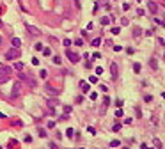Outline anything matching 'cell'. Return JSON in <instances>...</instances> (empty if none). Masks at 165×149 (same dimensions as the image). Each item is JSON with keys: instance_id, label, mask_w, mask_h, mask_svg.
Wrapping results in <instances>:
<instances>
[{"instance_id": "32", "label": "cell", "mask_w": 165, "mask_h": 149, "mask_svg": "<svg viewBox=\"0 0 165 149\" xmlns=\"http://www.w3.org/2000/svg\"><path fill=\"white\" fill-rule=\"evenodd\" d=\"M89 98L94 101V99H98V94H96V92H91V96H89Z\"/></svg>"}, {"instance_id": "37", "label": "cell", "mask_w": 165, "mask_h": 149, "mask_svg": "<svg viewBox=\"0 0 165 149\" xmlns=\"http://www.w3.org/2000/svg\"><path fill=\"white\" fill-rule=\"evenodd\" d=\"M101 73H103V68H100V66H98V68H96V75H101Z\"/></svg>"}, {"instance_id": "12", "label": "cell", "mask_w": 165, "mask_h": 149, "mask_svg": "<svg viewBox=\"0 0 165 149\" xmlns=\"http://www.w3.org/2000/svg\"><path fill=\"white\" fill-rule=\"evenodd\" d=\"M108 105H110V98H108V96H105V98H103V112H105V108H107Z\"/></svg>"}, {"instance_id": "5", "label": "cell", "mask_w": 165, "mask_h": 149, "mask_svg": "<svg viewBox=\"0 0 165 149\" xmlns=\"http://www.w3.org/2000/svg\"><path fill=\"white\" fill-rule=\"evenodd\" d=\"M25 28H27V32H30V36H34V37L41 36V30L37 27H32V25H27V23H25Z\"/></svg>"}, {"instance_id": "33", "label": "cell", "mask_w": 165, "mask_h": 149, "mask_svg": "<svg viewBox=\"0 0 165 149\" xmlns=\"http://www.w3.org/2000/svg\"><path fill=\"white\" fill-rule=\"evenodd\" d=\"M115 117H123V110H121V108L115 110Z\"/></svg>"}, {"instance_id": "42", "label": "cell", "mask_w": 165, "mask_h": 149, "mask_svg": "<svg viewBox=\"0 0 165 149\" xmlns=\"http://www.w3.org/2000/svg\"><path fill=\"white\" fill-rule=\"evenodd\" d=\"M128 23H130V21L126 20V18H123V20H121V25H128Z\"/></svg>"}, {"instance_id": "18", "label": "cell", "mask_w": 165, "mask_h": 149, "mask_svg": "<svg viewBox=\"0 0 165 149\" xmlns=\"http://www.w3.org/2000/svg\"><path fill=\"white\" fill-rule=\"evenodd\" d=\"M91 44H92V46H100V44H101V39H100V37H96V39H92V43H91Z\"/></svg>"}, {"instance_id": "38", "label": "cell", "mask_w": 165, "mask_h": 149, "mask_svg": "<svg viewBox=\"0 0 165 149\" xmlns=\"http://www.w3.org/2000/svg\"><path fill=\"white\" fill-rule=\"evenodd\" d=\"M144 99L149 103V101H153V96H149V94H147V96H144Z\"/></svg>"}, {"instance_id": "30", "label": "cell", "mask_w": 165, "mask_h": 149, "mask_svg": "<svg viewBox=\"0 0 165 149\" xmlns=\"http://www.w3.org/2000/svg\"><path fill=\"white\" fill-rule=\"evenodd\" d=\"M62 44H64V46H71V39H64Z\"/></svg>"}, {"instance_id": "15", "label": "cell", "mask_w": 165, "mask_h": 149, "mask_svg": "<svg viewBox=\"0 0 165 149\" xmlns=\"http://www.w3.org/2000/svg\"><path fill=\"white\" fill-rule=\"evenodd\" d=\"M121 145V140H112L110 142V147H119Z\"/></svg>"}, {"instance_id": "16", "label": "cell", "mask_w": 165, "mask_h": 149, "mask_svg": "<svg viewBox=\"0 0 165 149\" xmlns=\"http://www.w3.org/2000/svg\"><path fill=\"white\" fill-rule=\"evenodd\" d=\"M110 23V18L108 16H103V18H101V25H108Z\"/></svg>"}, {"instance_id": "11", "label": "cell", "mask_w": 165, "mask_h": 149, "mask_svg": "<svg viewBox=\"0 0 165 149\" xmlns=\"http://www.w3.org/2000/svg\"><path fill=\"white\" fill-rule=\"evenodd\" d=\"M57 105H59V101H57V99H48V107H50V108H57Z\"/></svg>"}, {"instance_id": "47", "label": "cell", "mask_w": 165, "mask_h": 149, "mask_svg": "<svg viewBox=\"0 0 165 149\" xmlns=\"http://www.w3.org/2000/svg\"><path fill=\"white\" fill-rule=\"evenodd\" d=\"M163 57H165V55H163Z\"/></svg>"}, {"instance_id": "27", "label": "cell", "mask_w": 165, "mask_h": 149, "mask_svg": "<svg viewBox=\"0 0 165 149\" xmlns=\"http://www.w3.org/2000/svg\"><path fill=\"white\" fill-rule=\"evenodd\" d=\"M96 82H98V75H96V76H91V78H89V84H96Z\"/></svg>"}, {"instance_id": "23", "label": "cell", "mask_w": 165, "mask_h": 149, "mask_svg": "<svg viewBox=\"0 0 165 149\" xmlns=\"http://www.w3.org/2000/svg\"><path fill=\"white\" fill-rule=\"evenodd\" d=\"M7 80H9V76H5V75H0V84H5Z\"/></svg>"}, {"instance_id": "6", "label": "cell", "mask_w": 165, "mask_h": 149, "mask_svg": "<svg viewBox=\"0 0 165 149\" xmlns=\"http://www.w3.org/2000/svg\"><path fill=\"white\" fill-rule=\"evenodd\" d=\"M44 91H46L48 94H52V96H59V92H61L59 89H55L53 85H50V84H46V85H44Z\"/></svg>"}, {"instance_id": "46", "label": "cell", "mask_w": 165, "mask_h": 149, "mask_svg": "<svg viewBox=\"0 0 165 149\" xmlns=\"http://www.w3.org/2000/svg\"><path fill=\"white\" fill-rule=\"evenodd\" d=\"M0 44H2V37H0Z\"/></svg>"}, {"instance_id": "36", "label": "cell", "mask_w": 165, "mask_h": 149, "mask_svg": "<svg viewBox=\"0 0 165 149\" xmlns=\"http://www.w3.org/2000/svg\"><path fill=\"white\" fill-rule=\"evenodd\" d=\"M75 44H77V46H82V44H84V41H82V39H77V41H75Z\"/></svg>"}, {"instance_id": "19", "label": "cell", "mask_w": 165, "mask_h": 149, "mask_svg": "<svg viewBox=\"0 0 165 149\" xmlns=\"http://www.w3.org/2000/svg\"><path fill=\"white\" fill-rule=\"evenodd\" d=\"M53 64H57V66H59V64H62V61H61V57H59V55H55V57H53Z\"/></svg>"}, {"instance_id": "34", "label": "cell", "mask_w": 165, "mask_h": 149, "mask_svg": "<svg viewBox=\"0 0 165 149\" xmlns=\"http://www.w3.org/2000/svg\"><path fill=\"white\" fill-rule=\"evenodd\" d=\"M133 36H135V37L140 36V30H138V28H133Z\"/></svg>"}, {"instance_id": "29", "label": "cell", "mask_w": 165, "mask_h": 149, "mask_svg": "<svg viewBox=\"0 0 165 149\" xmlns=\"http://www.w3.org/2000/svg\"><path fill=\"white\" fill-rule=\"evenodd\" d=\"M43 55H46V57H48V55H52V52H50L48 48H43Z\"/></svg>"}, {"instance_id": "25", "label": "cell", "mask_w": 165, "mask_h": 149, "mask_svg": "<svg viewBox=\"0 0 165 149\" xmlns=\"http://www.w3.org/2000/svg\"><path fill=\"white\" fill-rule=\"evenodd\" d=\"M34 50H36V52H41V50H43V44H41V43H37L36 46H34Z\"/></svg>"}, {"instance_id": "35", "label": "cell", "mask_w": 165, "mask_h": 149, "mask_svg": "<svg viewBox=\"0 0 165 149\" xmlns=\"http://www.w3.org/2000/svg\"><path fill=\"white\" fill-rule=\"evenodd\" d=\"M32 64H34V66H39V59H36V57H34V59H32Z\"/></svg>"}, {"instance_id": "40", "label": "cell", "mask_w": 165, "mask_h": 149, "mask_svg": "<svg viewBox=\"0 0 165 149\" xmlns=\"http://www.w3.org/2000/svg\"><path fill=\"white\" fill-rule=\"evenodd\" d=\"M123 9H124V11H128V9H130V4H128V2H126V4H123Z\"/></svg>"}, {"instance_id": "2", "label": "cell", "mask_w": 165, "mask_h": 149, "mask_svg": "<svg viewBox=\"0 0 165 149\" xmlns=\"http://www.w3.org/2000/svg\"><path fill=\"white\" fill-rule=\"evenodd\" d=\"M21 94V80L12 84V91H11V98H20Z\"/></svg>"}, {"instance_id": "28", "label": "cell", "mask_w": 165, "mask_h": 149, "mask_svg": "<svg viewBox=\"0 0 165 149\" xmlns=\"http://www.w3.org/2000/svg\"><path fill=\"white\" fill-rule=\"evenodd\" d=\"M87 131H89V133H91V135H96V130H94V128H92V126H89V128H87Z\"/></svg>"}, {"instance_id": "17", "label": "cell", "mask_w": 165, "mask_h": 149, "mask_svg": "<svg viewBox=\"0 0 165 149\" xmlns=\"http://www.w3.org/2000/svg\"><path fill=\"white\" fill-rule=\"evenodd\" d=\"M149 66H151L153 69H156V68H158V62L154 61V59H151V61H149Z\"/></svg>"}, {"instance_id": "14", "label": "cell", "mask_w": 165, "mask_h": 149, "mask_svg": "<svg viewBox=\"0 0 165 149\" xmlns=\"http://www.w3.org/2000/svg\"><path fill=\"white\" fill-rule=\"evenodd\" d=\"M14 69L16 71H21L23 69V62H14Z\"/></svg>"}, {"instance_id": "1", "label": "cell", "mask_w": 165, "mask_h": 149, "mask_svg": "<svg viewBox=\"0 0 165 149\" xmlns=\"http://www.w3.org/2000/svg\"><path fill=\"white\" fill-rule=\"evenodd\" d=\"M18 76H20L21 82H27V84L30 85V89H36V87H37V82L34 80V76L30 75V73H20Z\"/></svg>"}, {"instance_id": "44", "label": "cell", "mask_w": 165, "mask_h": 149, "mask_svg": "<svg viewBox=\"0 0 165 149\" xmlns=\"http://www.w3.org/2000/svg\"><path fill=\"white\" fill-rule=\"evenodd\" d=\"M0 117H5V115H4V114H2V112H0Z\"/></svg>"}, {"instance_id": "31", "label": "cell", "mask_w": 165, "mask_h": 149, "mask_svg": "<svg viewBox=\"0 0 165 149\" xmlns=\"http://www.w3.org/2000/svg\"><path fill=\"white\" fill-rule=\"evenodd\" d=\"M71 110H73V108H71L69 105H66V107H64V112H66V114H71Z\"/></svg>"}, {"instance_id": "24", "label": "cell", "mask_w": 165, "mask_h": 149, "mask_svg": "<svg viewBox=\"0 0 165 149\" xmlns=\"http://www.w3.org/2000/svg\"><path fill=\"white\" fill-rule=\"evenodd\" d=\"M119 32H121V28H119V27H114L112 28V34H114V36H117Z\"/></svg>"}, {"instance_id": "9", "label": "cell", "mask_w": 165, "mask_h": 149, "mask_svg": "<svg viewBox=\"0 0 165 149\" xmlns=\"http://www.w3.org/2000/svg\"><path fill=\"white\" fill-rule=\"evenodd\" d=\"M147 5H149V11H151V12H156V11H158V5H156V2H154V0H149Z\"/></svg>"}, {"instance_id": "41", "label": "cell", "mask_w": 165, "mask_h": 149, "mask_svg": "<svg viewBox=\"0 0 165 149\" xmlns=\"http://www.w3.org/2000/svg\"><path fill=\"white\" fill-rule=\"evenodd\" d=\"M92 59H101V55H100V53L96 52V53H92Z\"/></svg>"}, {"instance_id": "3", "label": "cell", "mask_w": 165, "mask_h": 149, "mask_svg": "<svg viewBox=\"0 0 165 149\" xmlns=\"http://www.w3.org/2000/svg\"><path fill=\"white\" fill-rule=\"evenodd\" d=\"M110 78H112V80H117V78H119V68H117L115 62L110 64Z\"/></svg>"}, {"instance_id": "21", "label": "cell", "mask_w": 165, "mask_h": 149, "mask_svg": "<svg viewBox=\"0 0 165 149\" xmlns=\"http://www.w3.org/2000/svg\"><path fill=\"white\" fill-rule=\"evenodd\" d=\"M66 135H68L69 138H73V135H75V131H73L71 128H68V130H66Z\"/></svg>"}, {"instance_id": "39", "label": "cell", "mask_w": 165, "mask_h": 149, "mask_svg": "<svg viewBox=\"0 0 165 149\" xmlns=\"http://www.w3.org/2000/svg\"><path fill=\"white\" fill-rule=\"evenodd\" d=\"M48 128H55V121H50L48 122Z\"/></svg>"}, {"instance_id": "13", "label": "cell", "mask_w": 165, "mask_h": 149, "mask_svg": "<svg viewBox=\"0 0 165 149\" xmlns=\"http://www.w3.org/2000/svg\"><path fill=\"white\" fill-rule=\"evenodd\" d=\"M12 44H14L16 48H18V46H21V39H20V37H12Z\"/></svg>"}, {"instance_id": "22", "label": "cell", "mask_w": 165, "mask_h": 149, "mask_svg": "<svg viewBox=\"0 0 165 149\" xmlns=\"http://www.w3.org/2000/svg\"><path fill=\"white\" fill-rule=\"evenodd\" d=\"M46 75H48V71H46V69H41V71H39V76H41V78H46Z\"/></svg>"}, {"instance_id": "26", "label": "cell", "mask_w": 165, "mask_h": 149, "mask_svg": "<svg viewBox=\"0 0 165 149\" xmlns=\"http://www.w3.org/2000/svg\"><path fill=\"white\" fill-rule=\"evenodd\" d=\"M112 130H114V131H119V130H121V124H119V122H115V124L112 126Z\"/></svg>"}, {"instance_id": "8", "label": "cell", "mask_w": 165, "mask_h": 149, "mask_svg": "<svg viewBox=\"0 0 165 149\" xmlns=\"http://www.w3.org/2000/svg\"><path fill=\"white\" fill-rule=\"evenodd\" d=\"M11 73H12L11 68H7V66H0V75H5V76H9Z\"/></svg>"}, {"instance_id": "20", "label": "cell", "mask_w": 165, "mask_h": 149, "mask_svg": "<svg viewBox=\"0 0 165 149\" xmlns=\"http://www.w3.org/2000/svg\"><path fill=\"white\" fill-rule=\"evenodd\" d=\"M133 71H135V73H140V64H138V62L133 64Z\"/></svg>"}, {"instance_id": "45", "label": "cell", "mask_w": 165, "mask_h": 149, "mask_svg": "<svg viewBox=\"0 0 165 149\" xmlns=\"http://www.w3.org/2000/svg\"><path fill=\"white\" fill-rule=\"evenodd\" d=\"M2 25H4V23H2V20H0V27H2Z\"/></svg>"}, {"instance_id": "4", "label": "cell", "mask_w": 165, "mask_h": 149, "mask_svg": "<svg viewBox=\"0 0 165 149\" xmlns=\"http://www.w3.org/2000/svg\"><path fill=\"white\" fill-rule=\"evenodd\" d=\"M66 55H68V59L73 62V64H77V62L80 61V55H78L77 52H69V50H66Z\"/></svg>"}, {"instance_id": "7", "label": "cell", "mask_w": 165, "mask_h": 149, "mask_svg": "<svg viewBox=\"0 0 165 149\" xmlns=\"http://www.w3.org/2000/svg\"><path fill=\"white\" fill-rule=\"evenodd\" d=\"M18 57H20V50H9L7 53H5V59H7V61H11V59H18Z\"/></svg>"}, {"instance_id": "43", "label": "cell", "mask_w": 165, "mask_h": 149, "mask_svg": "<svg viewBox=\"0 0 165 149\" xmlns=\"http://www.w3.org/2000/svg\"><path fill=\"white\" fill-rule=\"evenodd\" d=\"M75 5H77V9H80L82 5H80V0H75Z\"/></svg>"}, {"instance_id": "10", "label": "cell", "mask_w": 165, "mask_h": 149, "mask_svg": "<svg viewBox=\"0 0 165 149\" xmlns=\"http://www.w3.org/2000/svg\"><path fill=\"white\" fill-rule=\"evenodd\" d=\"M80 89L84 91V92H89V82H84V80H82L80 82Z\"/></svg>"}]
</instances>
